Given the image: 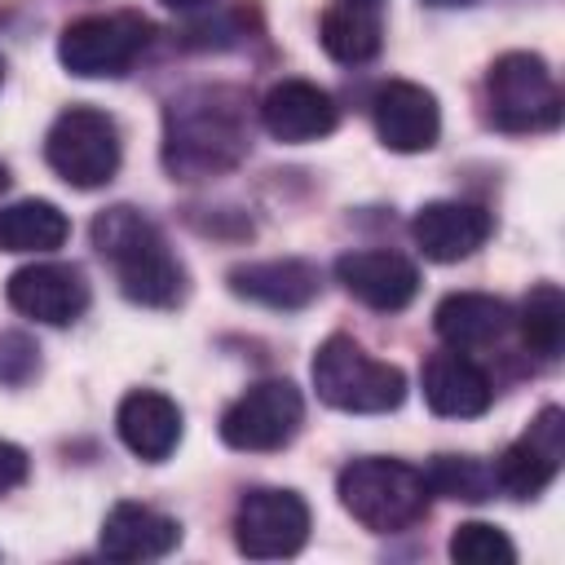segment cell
Wrapping results in <instances>:
<instances>
[{
	"label": "cell",
	"instance_id": "cell-1",
	"mask_svg": "<svg viewBox=\"0 0 565 565\" xmlns=\"http://www.w3.org/2000/svg\"><path fill=\"white\" fill-rule=\"evenodd\" d=\"M252 150L247 93L199 84L163 106V168L172 181H207L238 168Z\"/></svg>",
	"mask_w": 565,
	"mask_h": 565
},
{
	"label": "cell",
	"instance_id": "cell-2",
	"mask_svg": "<svg viewBox=\"0 0 565 565\" xmlns=\"http://www.w3.org/2000/svg\"><path fill=\"white\" fill-rule=\"evenodd\" d=\"M93 247L102 260H110L119 291L132 305L146 309H172L185 296V265L172 256L168 238L150 216H141L128 203H115L97 212L93 221Z\"/></svg>",
	"mask_w": 565,
	"mask_h": 565
},
{
	"label": "cell",
	"instance_id": "cell-3",
	"mask_svg": "<svg viewBox=\"0 0 565 565\" xmlns=\"http://www.w3.org/2000/svg\"><path fill=\"white\" fill-rule=\"evenodd\" d=\"M340 503L344 512L375 530V534H397V530H411L424 512H428V481L419 468L402 463V459H353L340 481Z\"/></svg>",
	"mask_w": 565,
	"mask_h": 565
},
{
	"label": "cell",
	"instance_id": "cell-4",
	"mask_svg": "<svg viewBox=\"0 0 565 565\" xmlns=\"http://www.w3.org/2000/svg\"><path fill=\"white\" fill-rule=\"evenodd\" d=\"M313 388L335 411L384 415L402 406L406 375L393 362H375L353 335H327L313 353Z\"/></svg>",
	"mask_w": 565,
	"mask_h": 565
},
{
	"label": "cell",
	"instance_id": "cell-5",
	"mask_svg": "<svg viewBox=\"0 0 565 565\" xmlns=\"http://www.w3.org/2000/svg\"><path fill=\"white\" fill-rule=\"evenodd\" d=\"M490 124L503 132H547L561 124V88L539 53H499L486 71Z\"/></svg>",
	"mask_w": 565,
	"mask_h": 565
},
{
	"label": "cell",
	"instance_id": "cell-6",
	"mask_svg": "<svg viewBox=\"0 0 565 565\" xmlns=\"http://www.w3.org/2000/svg\"><path fill=\"white\" fill-rule=\"evenodd\" d=\"M146 44H150V22L141 13H132V9L84 13L62 26L57 62L79 79H115L141 57Z\"/></svg>",
	"mask_w": 565,
	"mask_h": 565
},
{
	"label": "cell",
	"instance_id": "cell-7",
	"mask_svg": "<svg viewBox=\"0 0 565 565\" xmlns=\"http://www.w3.org/2000/svg\"><path fill=\"white\" fill-rule=\"evenodd\" d=\"M119 128L106 110L97 106H71L53 119L44 137V159L49 168L75 185V190H97L119 172Z\"/></svg>",
	"mask_w": 565,
	"mask_h": 565
},
{
	"label": "cell",
	"instance_id": "cell-8",
	"mask_svg": "<svg viewBox=\"0 0 565 565\" xmlns=\"http://www.w3.org/2000/svg\"><path fill=\"white\" fill-rule=\"evenodd\" d=\"M309 539V503L296 490L256 486L243 490L234 508V547L252 561H282L296 556Z\"/></svg>",
	"mask_w": 565,
	"mask_h": 565
},
{
	"label": "cell",
	"instance_id": "cell-9",
	"mask_svg": "<svg viewBox=\"0 0 565 565\" xmlns=\"http://www.w3.org/2000/svg\"><path fill=\"white\" fill-rule=\"evenodd\" d=\"M305 424V397L291 380H260L221 415V441L234 450H282Z\"/></svg>",
	"mask_w": 565,
	"mask_h": 565
},
{
	"label": "cell",
	"instance_id": "cell-10",
	"mask_svg": "<svg viewBox=\"0 0 565 565\" xmlns=\"http://www.w3.org/2000/svg\"><path fill=\"white\" fill-rule=\"evenodd\" d=\"M565 463V415L561 406H543L534 424L499 455L494 463V490L508 499H539Z\"/></svg>",
	"mask_w": 565,
	"mask_h": 565
},
{
	"label": "cell",
	"instance_id": "cell-11",
	"mask_svg": "<svg viewBox=\"0 0 565 565\" xmlns=\"http://www.w3.org/2000/svg\"><path fill=\"white\" fill-rule=\"evenodd\" d=\"M4 296L22 318H35L44 327H71L88 309V278L79 265L40 260V265L13 269L4 282Z\"/></svg>",
	"mask_w": 565,
	"mask_h": 565
},
{
	"label": "cell",
	"instance_id": "cell-12",
	"mask_svg": "<svg viewBox=\"0 0 565 565\" xmlns=\"http://www.w3.org/2000/svg\"><path fill=\"white\" fill-rule=\"evenodd\" d=\"M371 119H375L380 141L388 150H397V154H424L441 137L437 97L424 84H411V79L380 84L375 97H371Z\"/></svg>",
	"mask_w": 565,
	"mask_h": 565
},
{
	"label": "cell",
	"instance_id": "cell-13",
	"mask_svg": "<svg viewBox=\"0 0 565 565\" xmlns=\"http://www.w3.org/2000/svg\"><path fill=\"white\" fill-rule=\"evenodd\" d=\"M335 278L340 287L362 300L366 309H380V313H397L415 300L419 291V269L415 260H406L402 252H388V247H362V252H344L335 260Z\"/></svg>",
	"mask_w": 565,
	"mask_h": 565
},
{
	"label": "cell",
	"instance_id": "cell-14",
	"mask_svg": "<svg viewBox=\"0 0 565 565\" xmlns=\"http://www.w3.org/2000/svg\"><path fill=\"white\" fill-rule=\"evenodd\" d=\"M260 124L274 141L305 146V141H322L327 132H335L340 106L327 88H318L309 79H278L260 97Z\"/></svg>",
	"mask_w": 565,
	"mask_h": 565
},
{
	"label": "cell",
	"instance_id": "cell-15",
	"mask_svg": "<svg viewBox=\"0 0 565 565\" xmlns=\"http://www.w3.org/2000/svg\"><path fill=\"white\" fill-rule=\"evenodd\" d=\"M490 230H494L490 212L481 203H463V199H433L411 216L415 247L437 265H455V260L472 256L490 238Z\"/></svg>",
	"mask_w": 565,
	"mask_h": 565
},
{
	"label": "cell",
	"instance_id": "cell-16",
	"mask_svg": "<svg viewBox=\"0 0 565 565\" xmlns=\"http://www.w3.org/2000/svg\"><path fill=\"white\" fill-rule=\"evenodd\" d=\"M230 291L238 300H252V305H265V309H305L318 300L322 291V274L318 265L300 260V256H278V260H247V265H234L225 274Z\"/></svg>",
	"mask_w": 565,
	"mask_h": 565
},
{
	"label": "cell",
	"instance_id": "cell-17",
	"mask_svg": "<svg viewBox=\"0 0 565 565\" xmlns=\"http://www.w3.org/2000/svg\"><path fill=\"white\" fill-rule=\"evenodd\" d=\"M424 402L433 415H446V419H472L490 406L494 388H490V375L463 353V349H441L424 362Z\"/></svg>",
	"mask_w": 565,
	"mask_h": 565
},
{
	"label": "cell",
	"instance_id": "cell-18",
	"mask_svg": "<svg viewBox=\"0 0 565 565\" xmlns=\"http://www.w3.org/2000/svg\"><path fill=\"white\" fill-rule=\"evenodd\" d=\"M181 543V525L146 503H115L102 521V556L110 561H163L168 552H177Z\"/></svg>",
	"mask_w": 565,
	"mask_h": 565
},
{
	"label": "cell",
	"instance_id": "cell-19",
	"mask_svg": "<svg viewBox=\"0 0 565 565\" xmlns=\"http://www.w3.org/2000/svg\"><path fill=\"white\" fill-rule=\"evenodd\" d=\"M115 428L137 459L163 463L181 441V406L154 388H132L115 411Z\"/></svg>",
	"mask_w": 565,
	"mask_h": 565
},
{
	"label": "cell",
	"instance_id": "cell-20",
	"mask_svg": "<svg viewBox=\"0 0 565 565\" xmlns=\"http://www.w3.org/2000/svg\"><path fill=\"white\" fill-rule=\"evenodd\" d=\"M433 327L446 340V349L472 353V349H490V344L503 340V331L512 327V309L499 296H486V291H450L437 305Z\"/></svg>",
	"mask_w": 565,
	"mask_h": 565
},
{
	"label": "cell",
	"instance_id": "cell-21",
	"mask_svg": "<svg viewBox=\"0 0 565 565\" xmlns=\"http://www.w3.org/2000/svg\"><path fill=\"white\" fill-rule=\"evenodd\" d=\"M318 40L322 49L344 62V66H362L380 53L384 44V26H380V9H366V4H349V0H335L322 22H318Z\"/></svg>",
	"mask_w": 565,
	"mask_h": 565
},
{
	"label": "cell",
	"instance_id": "cell-22",
	"mask_svg": "<svg viewBox=\"0 0 565 565\" xmlns=\"http://www.w3.org/2000/svg\"><path fill=\"white\" fill-rule=\"evenodd\" d=\"M66 234H71V221L49 199H22L0 207V252H18V256L53 252L66 243Z\"/></svg>",
	"mask_w": 565,
	"mask_h": 565
},
{
	"label": "cell",
	"instance_id": "cell-23",
	"mask_svg": "<svg viewBox=\"0 0 565 565\" xmlns=\"http://www.w3.org/2000/svg\"><path fill=\"white\" fill-rule=\"evenodd\" d=\"M516 322H521V340L534 358H543V362L561 358V349H565V296L556 282L530 287Z\"/></svg>",
	"mask_w": 565,
	"mask_h": 565
},
{
	"label": "cell",
	"instance_id": "cell-24",
	"mask_svg": "<svg viewBox=\"0 0 565 565\" xmlns=\"http://www.w3.org/2000/svg\"><path fill=\"white\" fill-rule=\"evenodd\" d=\"M428 494L441 499H463V503H481L494 494V468H486L472 455H437L424 472Z\"/></svg>",
	"mask_w": 565,
	"mask_h": 565
},
{
	"label": "cell",
	"instance_id": "cell-25",
	"mask_svg": "<svg viewBox=\"0 0 565 565\" xmlns=\"http://www.w3.org/2000/svg\"><path fill=\"white\" fill-rule=\"evenodd\" d=\"M450 556L459 565H512L516 561V547H512V539L499 525H490V521H463L450 534Z\"/></svg>",
	"mask_w": 565,
	"mask_h": 565
},
{
	"label": "cell",
	"instance_id": "cell-26",
	"mask_svg": "<svg viewBox=\"0 0 565 565\" xmlns=\"http://www.w3.org/2000/svg\"><path fill=\"white\" fill-rule=\"evenodd\" d=\"M40 371V349L22 331H0V384H26Z\"/></svg>",
	"mask_w": 565,
	"mask_h": 565
},
{
	"label": "cell",
	"instance_id": "cell-27",
	"mask_svg": "<svg viewBox=\"0 0 565 565\" xmlns=\"http://www.w3.org/2000/svg\"><path fill=\"white\" fill-rule=\"evenodd\" d=\"M26 472H31L26 450H22V446H13V441H0V494L18 490V486L26 481Z\"/></svg>",
	"mask_w": 565,
	"mask_h": 565
},
{
	"label": "cell",
	"instance_id": "cell-28",
	"mask_svg": "<svg viewBox=\"0 0 565 565\" xmlns=\"http://www.w3.org/2000/svg\"><path fill=\"white\" fill-rule=\"evenodd\" d=\"M159 4H168V9H177V13H194V9H207V4H216V0H159Z\"/></svg>",
	"mask_w": 565,
	"mask_h": 565
},
{
	"label": "cell",
	"instance_id": "cell-29",
	"mask_svg": "<svg viewBox=\"0 0 565 565\" xmlns=\"http://www.w3.org/2000/svg\"><path fill=\"white\" fill-rule=\"evenodd\" d=\"M428 4H437V9H459V4H472V0H428Z\"/></svg>",
	"mask_w": 565,
	"mask_h": 565
},
{
	"label": "cell",
	"instance_id": "cell-30",
	"mask_svg": "<svg viewBox=\"0 0 565 565\" xmlns=\"http://www.w3.org/2000/svg\"><path fill=\"white\" fill-rule=\"evenodd\" d=\"M4 190H9V168L0 163V194H4Z\"/></svg>",
	"mask_w": 565,
	"mask_h": 565
},
{
	"label": "cell",
	"instance_id": "cell-31",
	"mask_svg": "<svg viewBox=\"0 0 565 565\" xmlns=\"http://www.w3.org/2000/svg\"><path fill=\"white\" fill-rule=\"evenodd\" d=\"M349 4H366V9H380L384 0H349Z\"/></svg>",
	"mask_w": 565,
	"mask_h": 565
},
{
	"label": "cell",
	"instance_id": "cell-32",
	"mask_svg": "<svg viewBox=\"0 0 565 565\" xmlns=\"http://www.w3.org/2000/svg\"><path fill=\"white\" fill-rule=\"evenodd\" d=\"M0 79H4V62H0Z\"/></svg>",
	"mask_w": 565,
	"mask_h": 565
}]
</instances>
